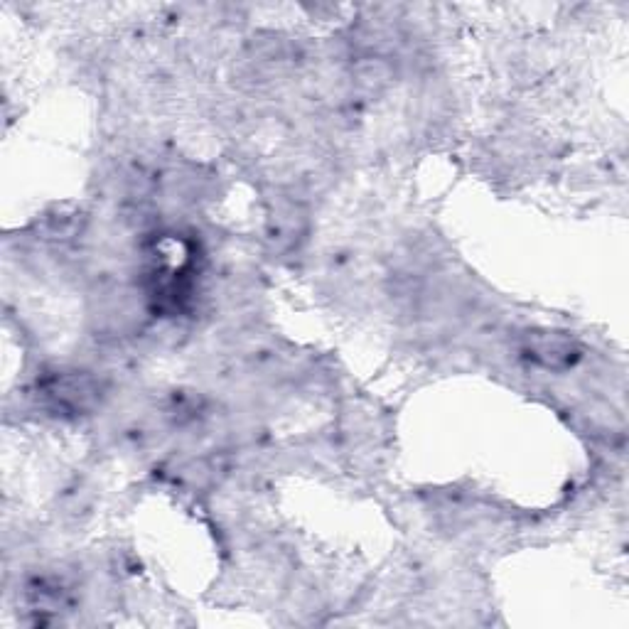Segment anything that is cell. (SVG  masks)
Instances as JSON below:
<instances>
[{"label": "cell", "instance_id": "1", "mask_svg": "<svg viewBox=\"0 0 629 629\" xmlns=\"http://www.w3.org/2000/svg\"><path fill=\"white\" fill-rule=\"evenodd\" d=\"M524 352L534 362H539L541 367L553 369V372H563V369L573 367L575 359H578V344L568 340V337L544 332V335H531L526 340Z\"/></svg>", "mask_w": 629, "mask_h": 629}, {"label": "cell", "instance_id": "2", "mask_svg": "<svg viewBox=\"0 0 629 629\" xmlns=\"http://www.w3.org/2000/svg\"><path fill=\"white\" fill-rule=\"evenodd\" d=\"M357 89L364 96H376L391 84V67L386 62H364L354 74Z\"/></svg>", "mask_w": 629, "mask_h": 629}]
</instances>
